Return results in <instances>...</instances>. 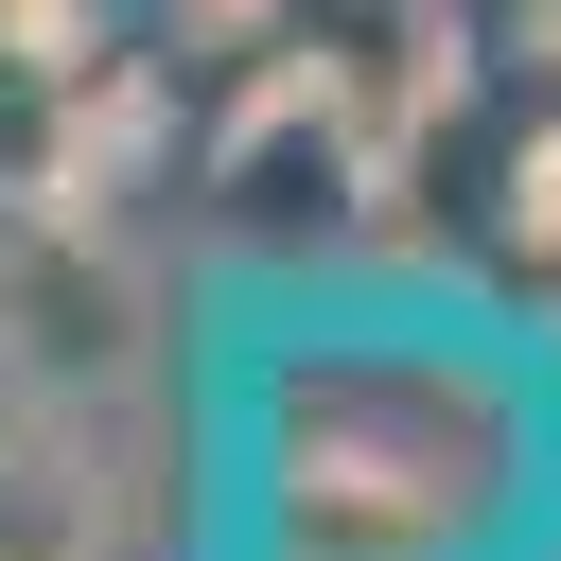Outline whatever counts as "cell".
Here are the masks:
<instances>
[{
    "mask_svg": "<svg viewBox=\"0 0 561 561\" xmlns=\"http://www.w3.org/2000/svg\"><path fill=\"white\" fill-rule=\"evenodd\" d=\"M193 561H561V333L473 280L210 298Z\"/></svg>",
    "mask_w": 561,
    "mask_h": 561,
    "instance_id": "cell-1",
    "label": "cell"
}]
</instances>
